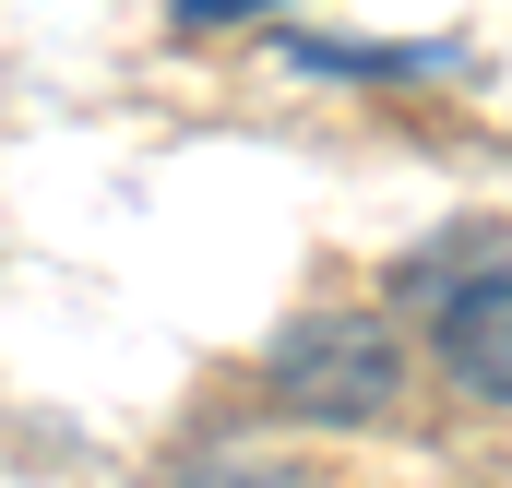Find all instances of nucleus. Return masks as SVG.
I'll list each match as a JSON object with an SVG mask.
<instances>
[{
	"mask_svg": "<svg viewBox=\"0 0 512 488\" xmlns=\"http://www.w3.org/2000/svg\"><path fill=\"white\" fill-rule=\"evenodd\" d=\"M251 12H274V0H179V24H251Z\"/></svg>",
	"mask_w": 512,
	"mask_h": 488,
	"instance_id": "obj_5",
	"label": "nucleus"
},
{
	"mask_svg": "<svg viewBox=\"0 0 512 488\" xmlns=\"http://www.w3.org/2000/svg\"><path fill=\"white\" fill-rule=\"evenodd\" d=\"M155 488H310V465H286L262 441H191V465H167Z\"/></svg>",
	"mask_w": 512,
	"mask_h": 488,
	"instance_id": "obj_3",
	"label": "nucleus"
},
{
	"mask_svg": "<svg viewBox=\"0 0 512 488\" xmlns=\"http://www.w3.org/2000/svg\"><path fill=\"white\" fill-rule=\"evenodd\" d=\"M417 358L441 369L465 405H512V262H477V274H453L429 298Z\"/></svg>",
	"mask_w": 512,
	"mask_h": 488,
	"instance_id": "obj_2",
	"label": "nucleus"
},
{
	"mask_svg": "<svg viewBox=\"0 0 512 488\" xmlns=\"http://www.w3.org/2000/svg\"><path fill=\"white\" fill-rule=\"evenodd\" d=\"M286 60L298 72H453V48H334V36H286Z\"/></svg>",
	"mask_w": 512,
	"mask_h": 488,
	"instance_id": "obj_4",
	"label": "nucleus"
},
{
	"mask_svg": "<svg viewBox=\"0 0 512 488\" xmlns=\"http://www.w3.org/2000/svg\"><path fill=\"white\" fill-rule=\"evenodd\" d=\"M417 393V334L370 298H322L262 346V405L286 429H393Z\"/></svg>",
	"mask_w": 512,
	"mask_h": 488,
	"instance_id": "obj_1",
	"label": "nucleus"
}]
</instances>
